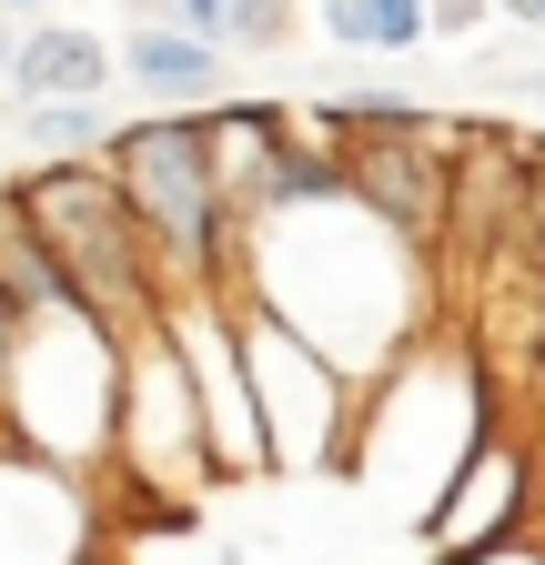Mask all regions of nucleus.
Segmentation results:
<instances>
[{
    "mask_svg": "<svg viewBox=\"0 0 545 565\" xmlns=\"http://www.w3.org/2000/svg\"><path fill=\"white\" fill-rule=\"evenodd\" d=\"M213 41H233V51H284V41H303V11H293V0H223V31Z\"/></svg>",
    "mask_w": 545,
    "mask_h": 565,
    "instance_id": "obj_14",
    "label": "nucleus"
},
{
    "mask_svg": "<svg viewBox=\"0 0 545 565\" xmlns=\"http://www.w3.org/2000/svg\"><path fill=\"white\" fill-rule=\"evenodd\" d=\"M0 294H11L21 313H41V303L72 294V282H61V263H51V243L31 233V212H21L11 182H0Z\"/></svg>",
    "mask_w": 545,
    "mask_h": 565,
    "instance_id": "obj_11",
    "label": "nucleus"
},
{
    "mask_svg": "<svg viewBox=\"0 0 545 565\" xmlns=\"http://www.w3.org/2000/svg\"><path fill=\"white\" fill-rule=\"evenodd\" d=\"M313 21L344 51H425V0H323Z\"/></svg>",
    "mask_w": 545,
    "mask_h": 565,
    "instance_id": "obj_13",
    "label": "nucleus"
},
{
    "mask_svg": "<svg viewBox=\"0 0 545 565\" xmlns=\"http://www.w3.org/2000/svg\"><path fill=\"white\" fill-rule=\"evenodd\" d=\"M202 172H213L223 212L253 223L263 192H272V131H284V102H202Z\"/></svg>",
    "mask_w": 545,
    "mask_h": 565,
    "instance_id": "obj_9",
    "label": "nucleus"
},
{
    "mask_svg": "<svg viewBox=\"0 0 545 565\" xmlns=\"http://www.w3.org/2000/svg\"><path fill=\"white\" fill-rule=\"evenodd\" d=\"M505 11H515V21H535V31H545V0H505Z\"/></svg>",
    "mask_w": 545,
    "mask_h": 565,
    "instance_id": "obj_19",
    "label": "nucleus"
},
{
    "mask_svg": "<svg viewBox=\"0 0 545 565\" xmlns=\"http://www.w3.org/2000/svg\"><path fill=\"white\" fill-rule=\"evenodd\" d=\"M121 494H142L152 515H182L213 475V445H202V414H192V384H182V353L162 323L121 333V394H111V465H101Z\"/></svg>",
    "mask_w": 545,
    "mask_h": 565,
    "instance_id": "obj_4",
    "label": "nucleus"
},
{
    "mask_svg": "<svg viewBox=\"0 0 545 565\" xmlns=\"http://www.w3.org/2000/svg\"><path fill=\"white\" fill-rule=\"evenodd\" d=\"M111 71H121L131 92H152L162 111L223 102V41H202V31H182V21H131L121 51H111Z\"/></svg>",
    "mask_w": 545,
    "mask_h": 565,
    "instance_id": "obj_8",
    "label": "nucleus"
},
{
    "mask_svg": "<svg viewBox=\"0 0 545 565\" xmlns=\"http://www.w3.org/2000/svg\"><path fill=\"white\" fill-rule=\"evenodd\" d=\"M455 565H545V525H515V535L474 545V555H455Z\"/></svg>",
    "mask_w": 545,
    "mask_h": 565,
    "instance_id": "obj_16",
    "label": "nucleus"
},
{
    "mask_svg": "<svg viewBox=\"0 0 545 565\" xmlns=\"http://www.w3.org/2000/svg\"><path fill=\"white\" fill-rule=\"evenodd\" d=\"M344 192L415 253H445V131L435 121L344 131Z\"/></svg>",
    "mask_w": 545,
    "mask_h": 565,
    "instance_id": "obj_7",
    "label": "nucleus"
},
{
    "mask_svg": "<svg viewBox=\"0 0 545 565\" xmlns=\"http://www.w3.org/2000/svg\"><path fill=\"white\" fill-rule=\"evenodd\" d=\"M535 515H545V465H535V445L505 435V424H485V435L464 445V465L435 484V505H425L415 525H425L435 565H455V555L495 545V535H515V525H535Z\"/></svg>",
    "mask_w": 545,
    "mask_h": 565,
    "instance_id": "obj_6",
    "label": "nucleus"
},
{
    "mask_svg": "<svg viewBox=\"0 0 545 565\" xmlns=\"http://www.w3.org/2000/svg\"><path fill=\"white\" fill-rule=\"evenodd\" d=\"M233 343H243V384H253V424H263V465H344L354 435V374L253 294H233Z\"/></svg>",
    "mask_w": 545,
    "mask_h": 565,
    "instance_id": "obj_5",
    "label": "nucleus"
},
{
    "mask_svg": "<svg viewBox=\"0 0 545 565\" xmlns=\"http://www.w3.org/2000/svg\"><path fill=\"white\" fill-rule=\"evenodd\" d=\"M21 102L31 92H111V41L92 21H31L11 41V71H0Z\"/></svg>",
    "mask_w": 545,
    "mask_h": 565,
    "instance_id": "obj_10",
    "label": "nucleus"
},
{
    "mask_svg": "<svg viewBox=\"0 0 545 565\" xmlns=\"http://www.w3.org/2000/svg\"><path fill=\"white\" fill-rule=\"evenodd\" d=\"M31 233L51 243L61 282H72V303H92L111 333H142L162 313V263L142 243V223H131L121 182L101 172V152H51L31 182H11Z\"/></svg>",
    "mask_w": 545,
    "mask_h": 565,
    "instance_id": "obj_3",
    "label": "nucleus"
},
{
    "mask_svg": "<svg viewBox=\"0 0 545 565\" xmlns=\"http://www.w3.org/2000/svg\"><path fill=\"white\" fill-rule=\"evenodd\" d=\"M0 11H11V21H21V11H51V0H0Z\"/></svg>",
    "mask_w": 545,
    "mask_h": 565,
    "instance_id": "obj_21",
    "label": "nucleus"
},
{
    "mask_svg": "<svg viewBox=\"0 0 545 565\" xmlns=\"http://www.w3.org/2000/svg\"><path fill=\"white\" fill-rule=\"evenodd\" d=\"M111 394H121V333L92 303L61 294V303L21 313L11 374H0V424H11V445L72 465V475H101L111 465Z\"/></svg>",
    "mask_w": 545,
    "mask_h": 565,
    "instance_id": "obj_1",
    "label": "nucleus"
},
{
    "mask_svg": "<svg viewBox=\"0 0 545 565\" xmlns=\"http://www.w3.org/2000/svg\"><path fill=\"white\" fill-rule=\"evenodd\" d=\"M11 41H21V31H11V11H0V71H11Z\"/></svg>",
    "mask_w": 545,
    "mask_h": 565,
    "instance_id": "obj_20",
    "label": "nucleus"
},
{
    "mask_svg": "<svg viewBox=\"0 0 545 565\" xmlns=\"http://www.w3.org/2000/svg\"><path fill=\"white\" fill-rule=\"evenodd\" d=\"M485 11H495V0H425V41H435V31H445V41L485 31Z\"/></svg>",
    "mask_w": 545,
    "mask_h": 565,
    "instance_id": "obj_17",
    "label": "nucleus"
},
{
    "mask_svg": "<svg viewBox=\"0 0 545 565\" xmlns=\"http://www.w3.org/2000/svg\"><path fill=\"white\" fill-rule=\"evenodd\" d=\"M101 172L121 182L131 223H142V243L162 263V294H172V282H202V294H233V282H243V223L223 212L213 172H202V121L192 111L111 121Z\"/></svg>",
    "mask_w": 545,
    "mask_h": 565,
    "instance_id": "obj_2",
    "label": "nucleus"
},
{
    "mask_svg": "<svg viewBox=\"0 0 545 565\" xmlns=\"http://www.w3.org/2000/svg\"><path fill=\"white\" fill-rule=\"evenodd\" d=\"M505 102H525V111L545 121V71H505Z\"/></svg>",
    "mask_w": 545,
    "mask_h": 565,
    "instance_id": "obj_18",
    "label": "nucleus"
},
{
    "mask_svg": "<svg viewBox=\"0 0 545 565\" xmlns=\"http://www.w3.org/2000/svg\"><path fill=\"white\" fill-rule=\"evenodd\" d=\"M21 141L51 162V152H101L111 141V111H101V92H31L21 102Z\"/></svg>",
    "mask_w": 545,
    "mask_h": 565,
    "instance_id": "obj_12",
    "label": "nucleus"
},
{
    "mask_svg": "<svg viewBox=\"0 0 545 565\" xmlns=\"http://www.w3.org/2000/svg\"><path fill=\"white\" fill-rule=\"evenodd\" d=\"M313 111L333 121V141H344V131H384V121H425L415 92H333V102H313Z\"/></svg>",
    "mask_w": 545,
    "mask_h": 565,
    "instance_id": "obj_15",
    "label": "nucleus"
}]
</instances>
